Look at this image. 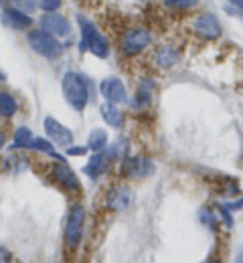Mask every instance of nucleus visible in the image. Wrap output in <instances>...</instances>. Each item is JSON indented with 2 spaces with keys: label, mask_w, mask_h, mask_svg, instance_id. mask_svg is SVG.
<instances>
[{
  "label": "nucleus",
  "mask_w": 243,
  "mask_h": 263,
  "mask_svg": "<svg viewBox=\"0 0 243 263\" xmlns=\"http://www.w3.org/2000/svg\"><path fill=\"white\" fill-rule=\"evenodd\" d=\"M63 96L75 111L85 109L87 99H89V89H87V83L83 81L81 75H77L73 71H67L63 75Z\"/></svg>",
  "instance_id": "obj_1"
},
{
  "label": "nucleus",
  "mask_w": 243,
  "mask_h": 263,
  "mask_svg": "<svg viewBox=\"0 0 243 263\" xmlns=\"http://www.w3.org/2000/svg\"><path fill=\"white\" fill-rule=\"evenodd\" d=\"M29 45L33 47V51L47 57V59H57L63 53L61 43L57 41V36L47 31H31L29 33Z\"/></svg>",
  "instance_id": "obj_2"
},
{
  "label": "nucleus",
  "mask_w": 243,
  "mask_h": 263,
  "mask_svg": "<svg viewBox=\"0 0 243 263\" xmlns=\"http://www.w3.org/2000/svg\"><path fill=\"white\" fill-rule=\"evenodd\" d=\"M83 227H85V209L81 204H73L65 225V245L69 249H77L83 235Z\"/></svg>",
  "instance_id": "obj_3"
},
{
  "label": "nucleus",
  "mask_w": 243,
  "mask_h": 263,
  "mask_svg": "<svg viewBox=\"0 0 243 263\" xmlns=\"http://www.w3.org/2000/svg\"><path fill=\"white\" fill-rule=\"evenodd\" d=\"M148 45H150V33L144 27H136V29H130L128 33L124 34L120 49L126 55H138Z\"/></svg>",
  "instance_id": "obj_4"
},
{
  "label": "nucleus",
  "mask_w": 243,
  "mask_h": 263,
  "mask_svg": "<svg viewBox=\"0 0 243 263\" xmlns=\"http://www.w3.org/2000/svg\"><path fill=\"white\" fill-rule=\"evenodd\" d=\"M45 132H47L49 140L57 146L69 148L73 144V132L69 128H65L61 122H57L55 118H45Z\"/></svg>",
  "instance_id": "obj_5"
},
{
  "label": "nucleus",
  "mask_w": 243,
  "mask_h": 263,
  "mask_svg": "<svg viewBox=\"0 0 243 263\" xmlns=\"http://www.w3.org/2000/svg\"><path fill=\"white\" fill-rule=\"evenodd\" d=\"M100 93L104 96L105 101L111 103H126L128 96H126V87L118 77H107L100 83Z\"/></svg>",
  "instance_id": "obj_6"
},
{
  "label": "nucleus",
  "mask_w": 243,
  "mask_h": 263,
  "mask_svg": "<svg viewBox=\"0 0 243 263\" xmlns=\"http://www.w3.org/2000/svg\"><path fill=\"white\" fill-rule=\"evenodd\" d=\"M193 31L199 34L201 39H209V41H213V39L221 36V25H219V21H217V16H215V14L205 12V14H201V16L195 21Z\"/></svg>",
  "instance_id": "obj_7"
},
{
  "label": "nucleus",
  "mask_w": 243,
  "mask_h": 263,
  "mask_svg": "<svg viewBox=\"0 0 243 263\" xmlns=\"http://www.w3.org/2000/svg\"><path fill=\"white\" fill-rule=\"evenodd\" d=\"M41 29L47 31V33L55 34V36H67L71 31V25L63 14L49 12V14L41 16Z\"/></svg>",
  "instance_id": "obj_8"
},
{
  "label": "nucleus",
  "mask_w": 243,
  "mask_h": 263,
  "mask_svg": "<svg viewBox=\"0 0 243 263\" xmlns=\"http://www.w3.org/2000/svg\"><path fill=\"white\" fill-rule=\"evenodd\" d=\"M154 170V166L150 164V160L146 158H124L120 172L128 178H138V176H148Z\"/></svg>",
  "instance_id": "obj_9"
},
{
  "label": "nucleus",
  "mask_w": 243,
  "mask_h": 263,
  "mask_svg": "<svg viewBox=\"0 0 243 263\" xmlns=\"http://www.w3.org/2000/svg\"><path fill=\"white\" fill-rule=\"evenodd\" d=\"M53 178L57 180V184L59 186H63V189H67L71 193H79V180H77V176H75V172L71 170L67 164H57L53 168Z\"/></svg>",
  "instance_id": "obj_10"
},
{
  "label": "nucleus",
  "mask_w": 243,
  "mask_h": 263,
  "mask_svg": "<svg viewBox=\"0 0 243 263\" xmlns=\"http://www.w3.org/2000/svg\"><path fill=\"white\" fill-rule=\"evenodd\" d=\"M2 21H4L6 27H10L14 31H25V29H29L33 25V18L27 12L18 10V8H6L2 12Z\"/></svg>",
  "instance_id": "obj_11"
},
{
  "label": "nucleus",
  "mask_w": 243,
  "mask_h": 263,
  "mask_svg": "<svg viewBox=\"0 0 243 263\" xmlns=\"http://www.w3.org/2000/svg\"><path fill=\"white\" fill-rule=\"evenodd\" d=\"M77 23H79V27H81L79 51H81V53H87V51H89V45H91V41H94V36L100 33V31H98V29H96V25H94L89 18H85L83 14H79V16H77Z\"/></svg>",
  "instance_id": "obj_12"
},
{
  "label": "nucleus",
  "mask_w": 243,
  "mask_h": 263,
  "mask_svg": "<svg viewBox=\"0 0 243 263\" xmlns=\"http://www.w3.org/2000/svg\"><path fill=\"white\" fill-rule=\"evenodd\" d=\"M107 166H109V156L105 152H96L89 158V162L83 166V172L89 174L91 178H98V176H102L105 170H107Z\"/></svg>",
  "instance_id": "obj_13"
},
{
  "label": "nucleus",
  "mask_w": 243,
  "mask_h": 263,
  "mask_svg": "<svg viewBox=\"0 0 243 263\" xmlns=\"http://www.w3.org/2000/svg\"><path fill=\"white\" fill-rule=\"evenodd\" d=\"M102 118L105 120V124H109L111 128H118V126H122V122H124V116H122V109L118 107V103H111V101H105L104 105H102Z\"/></svg>",
  "instance_id": "obj_14"
},
{
  "label": "nucleus",
  "mask_w": 243,
  "mask_h": 263,
  "mask_svg": "<svg viewBox=\"0 0 243 263\" xmlns=\"http://www.w3.org/2000/svg\"><path fill=\"white\" fill-rule=\"evenodd\" d=\"M178 59H180V53L173 49V47H169V45H164V47H160L158 49V53H156V61L160 63L162 67H173L178 63Z\"/></svg>",
  "instance_id": "obj_15"
},
{
  "label": "nucleus",
  "mask_w": 243,
  "mask_h": 263,
  "mask_svg": "<svg viewBox=\"0 0 243 263\" xmlns=\"http://www.w3.org/2000/svg\"><path fill=\"white\" fill-rule=\"evenodd\" d=\"M152 89H154V83L148 81V79H144V81L140 83L138 91H136V99L132 101V105H134V107H144V105H148L150 99H152Z\"/></svg>",
  "instance_id": "obj_16"
},
{
  "label": "nucleus",
  "mask_w": 243,
  "mask_h": 263,
  "mask_svg": "<svg viewBox=\"0 0 243 263\" xmlns=\"http://www.w3.org/2000/svg\"><path fill=\"white\" fill-rule=\"evenodd\" d=\"M18 111V101L14 99V96L0 91V116L2 118H12Z\"/></svg>",
  "instance_id": "obj_17"
},
{
  "label": "nucleus",
  "mask_w": 243,
  "mask_h": 263,
  "mask_svg": "<svg viewBox=\"0 0 243 263\" xmlns=\"http://www.w3.org/2000/svg\"><path fill=\"white\" fill-rule=\"evenodd\" d=\"M105 144H107V132L100 130V128H96V130L89 134V138H87V148L94 150V152L105 150Z\"/></svg>",
  "instance_id": "obj_18"
},
{
  "label": "nucleus",
  "mask_w": 243,
  "mask_h": 263,
  "mask_svg": "<svg viewBox=\"0 0 243 263\" xmlns=\"http://www.w3.org/2000/svg\"><path fill=\"white\" fill-rule=\"evenodd\" d=\"M89 53H94V55L100 57V59H105V57L109 55V43H107V39H105L102 33H98L94 36V41H91V45H89Z\"/></svg>",
  "instance_id": "obj_19"
},
{
  "label": "nucleus",
  "mask_w": 243,
  "mask_h": 263,
  "mask_svg": "<svg viewBox=\"0 0 243 263\" xmlns=\"http://www.w3.org/2000/svg\"><path fill=\"white\" fill-rule=\"evenodd\" d=\"M29 148H33V150H36V152H43V154H49V156H55L59 162H63V156H59V154L55 152V146H53L49 140L33 138V140H31V144H29Z\"/></svg>",
  "instance_id": "obj_20"
},
{
  "label": "nucleus",
  "mask_w": 243,
  "mask_h": 263,
  "mask_svg": "<svg viewBox=\"0 0 243 263\" xmlns=\"http://www.w3.org/2000/svg\"><path fill=\"white\" fill-rule=\"evenodd\" d=\"M128 202H130L128 189H116V191L111 193V197H109V206H111L114 211H122V209H126Z\"/></svg>",
  "instance_id": "obj_21"
},
{
  "label": "nucleus",
  "mask_w": 243,
  "mask_h": 263,
  "mask_svg": "<svg viewBox=\"0 0 243 263\" xmlns=\"http://www.w3.org/2000/svg\"><path fill=\"white\" fill-rule=\"evenodd\" d=\"M126 152H128V142L126 140H118L109 148H105V154L109 156V160H124Z\"/></svg>",
  "instance_id": "obj_22"
},
{
  "label": "nucleus",
  "mask_w": 243,
  "mask_h": 263,
  "mask_svg": "<svg viewBox=\"0 0 243 263\" xmlns=\"http://www.w3.org/2000/svg\"><path fill=\"white\" fill-rule=\"evenodd\" d=\"M33 140V134L27 126H21L18 130L14 132V140H12V148H29Z\"/></svg>",
  "instance_id": "obj_23"
},
{
  "label": "nucleus",
  "mask_w": 243,
  "mask_h": 263,
  "mask_svg": "<svg viewBox=\"0 0 243 263\" xmlns=\"http://www.w3.org/2000/svg\"><path fill=\"white\" fill-rule=\"evenodd\" d=\"M164 6L169 8H178V10H186V8H193L199 0H162Z\"/></svg>",
  "instance_id": "obj_24"
},
{
  "label": "nucleus",
  "mask_w": 243,
  "mask_h": 263,
  "mask_svg": "<svg viewBox=\"0 0 243 263\" xmlns=\"http://www.w3.org/2000/svg\"><path fill=\"white\" fill-rule=\"evenodd\" d=\"M14 4H16L18 10H23V12H27V14H31L36 6H39L36 0H14Z\"/></svg>",
  "instance_id": "obj_25"
},
{
  "label": "nucleus",
  "mask_w": 243,
  "mask_h": 263,
  "mask_svg": "<svg viewBox=\"0 0 243 263\" xmlns=\"http://www.w3.org/2000/svg\"><path fill=\"white\" fill-rule=\"evenodd\" d=\"M39 6H41L45 12H55V10L61 6V0H39Z\"/></svg>",
  "instance_id": "obj_26"
},
{
  "label": "nucleus",
  "mask_w": 243,
  "mask_h": 263,
  "mask_svg": "<svg viewBox=\"0 0 243 263\" xmlns=\"http://www.w3.org/2000/svg\"><path fill=\"white\" fill-rule=\"evenodd\" d=\"M219 215L223 217V221H225V225H227V227H231V223H233V221H231V215H229V209H225V206L221 204V206H219Z\"/></svg>",
  "instance_id": "obj_27"
},
{
  "label": "nucleus",
  "mask_w": 243,
  "mask_h": 263,
  "mask_svg": "<svg viewBox=\"0 0 243 263\" xmlns=\"http://www.w3.org/2000/svg\"><path fill=\"white\" fill-rule=\"evenodd\" d=\"M67 154H69V156H83V154H85V148H77V146L71 144L69 148H67Z\"/></svg>",
  "instance_id": "obj_28"
},
{
  "label": "nucleus",
  "mask_w": 243,
  "mask_h": 263,
  "mask_svg": "<svg viewBox=\"0 0 243 263\" xmlns=\"http://www.w3.org/2000/svg\"><path fill=\"white\" fill-rule=\"evenodd\" d=\"M6 261H10V253L4 247H0V263H6Z\"/></svg>",
  "instance_id": "obj_29"
},
{
  "label": "nucleus",
  "mask_w": 243,
  "mask_h": 263,
  "mask_svg": "<svg viewBox=\"0 0 243 263\" xmlns=\"http://www.w3.org/2000/svg\"><path fill=\"white\" fill-rule=\"evenodd\" d=\"M229 2H231L233 6H237V8H239V10L243 12V0H229Z\"/></svg>",
  "instance_id": "obj_30"
},
{
  "label": "nucleus",
  "mask_w": 243,
  "mask_h": 263,
  "mask_svg": "<svg viewBox=\"0 0 243 263\" xmlns=\"http://www.w3.org/2000/svg\"><path fill=\"white\" fill-rule=\"evenodd\" d=\"M4 144H6V136L0 132V150H2V146H4Z\"/></svg>",
  "instance_id": "obj_31"
},
{
  "label": "nucleus",
  "mask_w": 243,
  "mask_h": 263,
  "mask_svg": "<svg viewBox=\"0 0 243 263\" xmlns=\"http://www.w3.org/2000/svg\"><path fill=\"white\" fill-rule=\"evenodd\" d=\"M0 81H4V75H2V73H0Z\"/></svg>",
  "instance_id": "obj_32"
},
{
  "label": "nucleus",
  "mask_w": 243,
  "mask_h": 263,
  "mask_svg": "<svg viewBox=\"0 0 243 263\" xmlns=\"http://www.w3.org/2000/svg\"><path fill=\"white\" fill-rule=\"evenodd\" d=\"M0 2H10V0H0Z\"/></svg>",
  "instance_id": "obj_33"
}]
</instances>
